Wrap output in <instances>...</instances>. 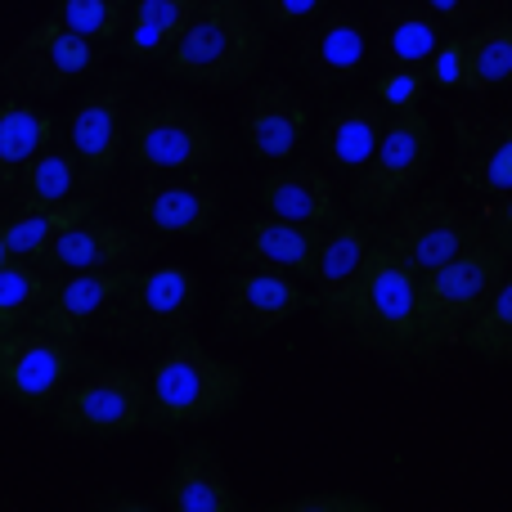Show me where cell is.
Returning a JSON list of instances; mask_svg holds the SVG:
<instances>
[{
	"label": "cell",
	"mask_w": 512,
	"mask_h": 512,
	"mask_svg": "<svg viewBox=\"0 0 512 512\" xmlns=\"http://www.w3.org/2000/svg\"><path fill=\"white\" fill-rule=\"evenodd\" d=\"M243 396V369L212 355L194 333L162 342V355L149 369V427L180 432L194 423L230 414Z\"/></svg>",
	"instance_id": "obj_1"
},
{
	"label": "cell",
	"mask_w": 512,
	"mask_h": 512,
	"mask_svg": "<svg viewBox=\"0 0 512 512\" xmlns=\"http://www.w3.org/2000/svg\"><path fill=\"white\" fill-rule=\"evenodd\" d=\"M265 59V27L252 0H203L171 54L162 59L167 77L194 86H243Z\"/></svg>",
	"instance_id": "obj_2"
},
{
	"label": "cell",
	"mask_w": 512,
	"mask_h": 512,
	"mask_svg": "<svg viewBox=\"0 0 512 512\" xmlns=\"http://www.w3.org/2000/svg\"><path fill=\"white\" fill-rule=\"evenodd\" d=\"M504 274L508 252L481 234L445 265L418 274V355L463 342V328L481 315Z\"/></svg>",
	"instance_id": "obj_3"
},
{
	"label": "cell",
	"mask_w": 512,
	"mask_h": 512,
	"mask_svg": "<svg viewBox=\"0 0 512 512\" xmlns=\"http://www.w3.org/2000/svg\"><path fill=\"white\" fill-rule=\"evenodd\" d=\"M342 324L378 355L418 351V274L382 239L373 243L369 261L346 297Z\"/></svg>",
	"instance_id": "obj_4"
},
{
	"label": "cell",
	"mask_w": 512,
	"mask_h": 512,
	"mask_svg": "<svg viewBox=\"0 0 512 512\" xmlns=\"http://www.w3.org/2000/svg\"><path fill=\"white\" fill-rule=\"evenodd\" d=\"M86 369H95V355L81 346V337H54L45 328H14L0 333V400H14L27 414H45Z\"/></svg>",
	"instance_id": "obj_5"
},
{
	"label": "cell",
	"mask_w": 512,
	"mask_h": 512,
	"mask_svg": "<svg viewBox=\"0 0 512 512\" xmlns=\"http://www.w3.org/2000/svg\"><path fill=\"white\" fill-rule=\"evenodd\" d=\"M221 158L212 122L180 99H149L126 122V162L140 176H180L203 171Z\"/></svg>",
	"instance_id": "obj_6"
},
{
	"label": "cell",
	"mask_w": 512,
	"mask_h": 512,
	"mask_svg": "<svg viewBox=\"0 0 512 512\" xmlns=\"http://www.w3.org/2000/svg\"><path fill=\"white\" fill-rule=\"evenodd\" d=\"M54 427L68 436H131L149 427V373L126 364H95L68 382L50 409Z\"/></svg>",
	"instance_id": "obj_7"
},
{
	"label": "cell",
	"mask_w": 512,
	"mask_h": 512,
	"mask_svg": "<svg viewBox=\"0 0 512 512\" xmlns=\"http://www.w3.org/2000/svg\"><path fill=\"white\" fill-rule=\"evenodd\" d=\"M198 310V274L189 265H153L135 270L126 292L113 301L108 333L126 342H171L194 324Z\"/></svg>",
	"instance_id": "obj_8"
},
{
	"label": "cell",
	"mask_w": 512,
	"mask_h": 512,
	"mask_svg": "<svg viewBox=\"0 0 512 512\" xmlns=\"http://www.w3.org/2000/svg\"><path fill=\"white\" fill-rule=\"evenodd\" d=\"M436 135L432 122L423 117V108H405V113L387 117L378 153L369 158V167L360 171V189H355V207L360 212H391L409 198V189L423 180V171L432 167Z\"/></svg>",
	"instance_id": "obj_9"
},
{
	"label": "cell",
	"mask_w": 512,
	"mask_h": 512,
	"mask_svg": "<svg viewBox=\"0 0 512 512\" xmlns=\"http://www.w3.org/2000/svg\"><path fill=\"white\" fill-rule=\"evenodd\" d=\"M99 68V45L90 36L72 32L59 14L41 18L32 32L18 41V50L9 54V63L0 68V77L23 95H59L72 81H81L86 72Z\"/></svg>",
	"instance_id": "obj_10"
},
{
	"label": "cell",
	"mask_w": 512,
	"mask_h": 512,
	"mask_svg": "<svg viewBox=\"0 0 512 512\" xmlns=\"http://www.w3.org/2000/svg\"><path fill=\"white\" fill-rule=\"evenodd\" d=\"M477 239L472 221L450 207L445 198H418V203H405L382 230V243L400 256L414 274H427L436 265H445L450 256H459L468 243Z\"/></svg>",
	"instance_id": "obj_11"
},
{
	"label": "cell",
	"mask_w": 512,
	"mask_h": 512,
	"mask_svg": "<svg viewBox=\"0 0 512 512\" xmlns=\"http://www.w3.org/2000/svg\"><path fill=\"white\" fill-rule=\"evenodd\" d=\"M135 216L162 239H203L221 221V189L198 171L180 176H153L135 194Z\"/></svg>",
	"instance_id": "obj_12"
},
{
	"label": "cell",
	"mask_w": 512,
	"mask_h": 512,
	"mask_svg": "<svg viewBox=\"0 0 512 512\" xmlns=\"http://www.w3.org/2000/svg\"><path fill=\"white\" fill-rule=\"evenodd\" d=\"M310 306V292L297 283V274L283 270H261V265H248L230 279V292H225V324L239 328V333H270V328L288 324L292 315Z\"/></svg>",
	"instance_id": "obj_13"
},
{
	"label": "cell",
	"mask_w": 512,
	"mask_h": 512,
	"mask_svg": "<svg viewBox=\"0 0 512 512\" xmlns=\"http://www.w3.org/2000/svg\"><path fill=\"white\" fill-rule=\"evenodd\" d=\"M373 230L364 221H333L324 225V239L315 248V265H310L306 279L315 283V306L324 310L328 324H342L346 315V297H351L355 279H360L364 261L373 252Z\"/></svg>",
	"instance_id": "obj_14"
},
{
	"label": "cell",
	"mask_w": 512,
	"mask_h": 512,
	"mask_svg": "<svg viewBox=\"0 0 512 512\" xmlns=\"http://www.w3.org/2000/svg\"><path fill=\"white\" fill-rule=\"evenodd\" d=\"M319 239H324V225H301V221H283V216L265 212L261 221L243 225L221 248V256L239 265H261V270H283L306 279L310 265H315Z\"/></svg>",
	"instance_id": "obj_15"
},
{
	"label": "cell",
	"mask_w": 512,
	"mask_h": 512,
	"mask_svg": "<svg viewBox=\"0 0 512 512\" xmlns=\"http://www.w3.org/2000/svg\"><path fill=\"white\" fill-rule=\"evenodd\" d=\"M131 274L135 265H113V270H72L68 279H54V292L36 315V328L54 337H81L126 292Z\"/></svg>",
	"instance_id": "obj_16"
},
{
	"label": "cell",
	"mask_w": 512,
	"mask_h": 512,
	"mask_svg": "<svg viewBox=\"0 0 512 512\" xmlns=\"http://www.w3.org/2000/svg\"><path fill=\"white\" fill-rule=\"evenodd\" d=\"M68 149L81 158L90 180H108L126 153V95L104 86L86 95L68 117Z\"/></svg>",
	"instance_id": "obj_17"
},
{
	"label": "cell",
	"mask_w": 512,
	"mask_h": 512,
	"mask_svg": "<svg viewBox=\"0 0 512 512\" xmlns=\"http://www.w3.org/2000/svg\"><path fill=\"white\" fill-rule=\"evenodd\" d=\"M153 252L149 234L131 230L122 221H99V216H86L77 221L50 252L41 256L45 270H59V274H72V270H113V265H135Z\"/></svg>",
	"instance_id": "obj_18"
},
{
	"label": "cell",
	"mask_w": 512,
	"mask_h": 512,
	"mask_svg": "<svg viewBox=\"0 0 512 512\" xmlns=\"http://www.w3.org/2000/svg\"><path fill=\"white\" fill-rule=\"evenodd\" d=\"M301 63L315 81L342 86L369 63V27L346 9H324L301 36Z\"/></svg>",
	"instance_id": "obj_19"
},
{
	"label": "cell",
	"mask_w": 512,
	"mask_h": 512,
	"mask_svg": "<svg viewBox=\"0 0 512 512\" xmlns=\"http://www.w3.org/2000/svg\"><path fill=\"white\" fill-rule=\"evenodd\" d=\"M86 180V167L72 149H41L36 158H27L23 167L9 171L5 189H0V212H50V207L77 198V185Z\"/></svg>",
	"instance_id": "obj_20"
},
{
	"label": "cell",
	"mask_w": 512,
	"mask_h": 512,
	"mask_svg": "<svg viewBox=\"0 0 512 512\" xmlns=\"http://www.w3.org/2000/svg\"><path fill=\"white\" fill-rule=\"evenodd\" d=\"M310 117L306 104L292 86L270 81L252 95L248 113H243V140L261 162H288L301 149V135H306Z\"/></svg>",
	"instance_id": "obj_21"
},
{
	"label": "cell",
	"mask_w": 512,
	"mask_h": 512,
	"mask_svg": "<svg viewBox=\"0 0 512 512\" xmlns=\"http://www.w3.org/2000/svg\"><path fill=\"white\" fill-rule=\"evenodd\" d=\"M162 504L176 512H239L243 499L234 495L230 472L216 459L212 445L194 441L171 463L167 481H162Z\"/></svg>",
	"instance_id": "obj_22"
},
{
	"label": "cell",
	"mask_w": 512,
	"mask_h": 512,
	"mask_svg": "<svg viewBox=\"0 0 512 512\" xmlns=\"http://www.w3.org/2000/svg\"><path fill=\"white\" fill-rule=\"evenodd\" d=\"M387 117L391 113L373 95L337 108V113L324 122V131H319V158H324L333 171H342V176H360V171L369 167V158L378 153L382 131H387Z\"/></svg>",
	"instance_id": "obj_23"
},
{
	"label": "cell",
	"mask_w": 512,
	"mask_h": 512,
	"mask_svg": "<svg viewBox=\"0 0 512 512\" xmlns=\"http://www.w3.org/2000/svg\"><path fill=\"white\" fill-rule=\"evenodd\" d=\"M261 207L270 216H283V221H301V225H333L337 221V189L333 176L310 162H297V167L270 171L261 185Z\"/></svg>",
	"instance_id": "obj_24"
},
{
	"label": "cell",
	"mask_w": 512,
	"mask_h": 512,
	"mask_svg": "<svg viewBox=\"0 0 512 512\" xmlns=\"http://www.w3.org/2000/svg\"><path fill=\"white\" fill-rule=\"evenodd\" d=\"M459 171L477 194H512V117L459 122Z\"/></svg>",
	"instance_id": "obj_25"
},
{
	"label": "cell",
	"mask_w": 512,
	"mask_h": 512,
	"mask_svg": "<svg viewBox=\"0 0 512 512\" xmlns=\"http://www.w3.org/2000/svg\"><path fill=\"white\" fill-rule=\"evenodd\" d=\"M203 0H131V18L122 32V54L131 63H162L171 45L185 36Z\"/></svg>",
	"instance_id": "obj_26"
},
{
	"label": "cell",
	"mask_w": 512,
	"mask_h": 512,
	"mask_svg": "<svg viewBox=\"0 0 512 512\" xmlns=\"http://www.w3.org/2000/svg\"><path fill=\"white\" fill-rule=\"evenodd\" d=\"M445 36V23L423 5H391L378 23V54L387 68H427Z\"/></svg>",
	"instance_id": "obj_27"
},
{
	"label": "cell",
	"mask_w": 512,
	"mask_h": 512,
	"mask_svg": "<svg viewBox=\"0 0 512 512\" xmlns=\"http://www.w3.org/2000/svg\"><path fill=\"white\" fill-rule=\"evenodd\" d=\"M95 207H99L95 198H68V203L50 207V212H9L5 221H0V234H5V243H9L14 256H23V261H41V256L50 252L72 225L86 221V216H95Z\"/></svg>",
	"instance_id": "obj_28"
},
{
	"label": "cell",
	"mask_w": 512,
	"mask_h": 512,
	"mask_svg": "<svg viewBox=\"0 0 512 512\" xmlns=\"http://www.w3.org/2000/svg\"><path fill=\"white\" fill-rule=\"evenodd\" d=\"M54 279L41 261H14L0 270V333H14V328H32L41 306L50 301Z\"/></svg>",
	"instance_id": "obj_29"
},
{
	"label": "cell",
	"mask_w": 512,
	"mask_h": 512,
	"mask_svg": "<svg viewBox=\"0 0 512 512\" xmlns=\"http://www.w3.org/2000/svg\"><path fill=\"white\" fill-rule=\"evenodd\" d=\"M468 36V72H463V90L468 95H486L512 81V18H490Z\"/></svg>",
	"instance_id": "obj_30"
},
{
	"label": "cell",
	"mask_w": 512,
	"mask_h": 512,
	"mask_svg": "<svg viewBox=\"0 0 512 512\" xmlns=\"http://www.w3.org/2000/svg\"><path fill=\"white\" fill-rule=\"evenodd\" d=\"M59 122L27 99H0V167L14 171L41 149H50Z\"/></svg>",
	"instance_id": "obj_31"
},
{
	"label": "cell",
	"mask_w": 512,
	"mask_h": 512,
	"mask_svg": "<svg viewBox=\"0 0 512 512\" xmlns=\"http://www.w3.org/2000/svg\"><path fill=\"white\" fill-rule=\"evenodd\" d=\"M463 346L477 351L481 360H512V270L490 292L481 315L463 328Z\"/></svg>",
	"instance_id": "obj_32"
},
{
	"label": "cell",
	"mask_w": 512,
	"mask_h": 512,
	"mask_svg": "<svg viewBox=\"0 0 512 512\" xmlns=\"http://www.w3.org/2000/svg\"><path fill=\"white\" fill-rule=\"evenodd\" d=\"M54 14L72 32L90 36L95 45H108V41H122L126 18H131V0H59Z\"/></svg>",
	"instance_id": "obj_33"
},
{
	"label": "cell",
	"mask_w": 512,
	"mask_h": 512,
	"mask_svg": "<svg viewBox=\"0 0 512 512\" xmlns=\"http://www.w3.org/2000/svg\"><path fill=\"white\" fill-rule=\"evenodd\" d=\"M427 86H432L427 68H382L378 81H373V99H378L387 113H405V108L423 104Z\"/></svg>",
	"instance_id": "obj_34"
},
{
	"label": "cell",
	"mask_w": 512,
	"mask_h": 512,
	"mask_svg": "<svg viewBox=\"0 0 512 512\" xmlns=\"http://www.w3.org/2000/svg\"><path fill=\"white\" fill-rule=\"evenodd\" d=\"M463 72H468V36H445L427 63V81L436 90H463Z\"/></svg>",
	"instance_id": "obj_35"
},
{
	"label": "cell",
	"mask_w": 512,
	"mask_h": 512,
	"mask_svg": "<svg viewBox=\"0 0 512 512\" xmlns=\"http://www.w3.org/2000/svg\"><path fill=\"white\" fill-rule=\"evenodd\" d=\"M270 27H301L310 18H319L324 9H333L337 0H256Z\"/></svg>",
	"instance_id": "obj_36"
},
{
	"label": "cell",
	"mask_w": 512,
	"mask_h": 512,
	"mask_svg": "<svg viewBox=\"0 0 512 512\" xmlns=\"http://www.w3.org/2000/svg\"><path fill=\"white\" fill-rule=\"evenodd\" d=\"M369 504L355 495H301L292 504H283V512H364Z\"/></svg>",
	"instance_id": "obj_37"
},
{
	"label": "cell",
	"mask_w": 512,
	"mask_h": 512,
	"mask_svg": "<svg viewBox=\"0 0 512 512\" xmlns=\"http://www.w3.org/2000/svg\"><path fill=\"white\" fill-rule=\"evenodd\" d=\"M427 14H436L441 23H477L486 0H418Z\"/></svg>",
	"instance_id": "obj_38"
},
{
	"label": "cell",
	"mask_w": 512,
	"mask_h": 512,
	"mask_svg": "<svg viewBox=\"0 0 512 512\" xmlns=\"http://www.w3.org/2000/svg\"><path fill=\"white\" fill-rule=\"evenodd\" d=\"M490 239L512 256V194H508V203H499L495 216H490Z\"/></svg>",
	"instance_id": "obj_39"
},
{
	"label": "cell",
	"mask_w": 512,
	"mask_h": 512,
	"mask_svg": "<svg viewBox=\"0 0 512 512\" xmlns=\"http://www.w3.org/2000/svg\"><path fill=\"white\" fill-rule=\"evenodd\" d=\"M14 261V252H9V243H5V234H0V270H5V265Z\"/></svg>",
	"instance_id": "obj_40"
}]
</instances>
